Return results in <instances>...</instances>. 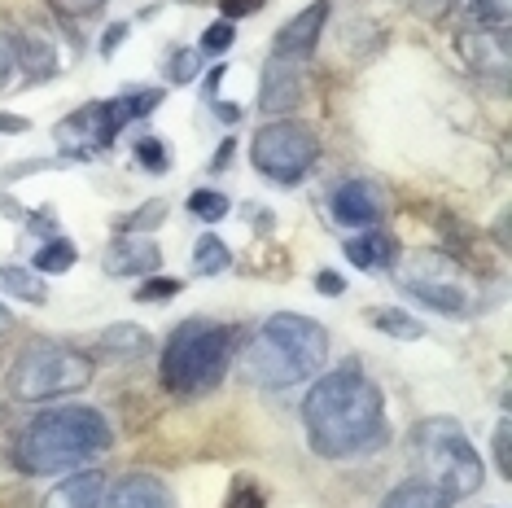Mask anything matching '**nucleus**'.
Wrapping results in <instances>:
<instances>
[{"mask_svg": "<svg viewBox=\"0 0 512 508\" xmlns=\"http://www.w3.org/2000/svg\"><path fill=\"white\" fill-rule=\"evenodd\" d=\"M219 9H224V22H232V18H250V14H259L263 0H219Z\"/></svg>", "mask_w": 512, "mask_h": 508, "instance_id": "2f4dec72", "label": "nucleus"}, {"mask_svg": "<svg viewBox=\"0 0 512 508\" xmlns=\"http://www.w3.org/2000/svg\"><path fill=\"white\" fill-rule=\"evenodd\" d=\"M197 66H202V53L197 49H176L171 53V79H176V84H189V79L197 75Z\"/></svg>", "mask_w": 512, "mask_h": 508, "instance_id": "cd10ccee", "label": "nucleus"}, {"mask_svg": "<svg viewBox=\"0 0 512 508\" xmlns=\"http://www.w3.org/2000/svg\"><path fill=\"white\" fill-rule=\"evenodd\" d=\"M495 456H499V473H512V452H508V421L495 430Z\"/></svg>", "mask_w": 512, "mask_h": 508, "instance_id": "72a5a7b5", "label": "nucleus"}, {"mask_svg": "<svg viewBox=\"0 0 512 508\" xmlns=\"http://www.w3.org/2000/svg\"><path fill=\"white\" fill-rule=\"evenodd\" d=\"M302 425H307L311 447H316L324 460L364 456L390 438L381 386L368 381L355 364L337 368V373H324L316 386H311L307 403H302Z\"/></svg>", "mask_w": 512, "mask_h": 508, "instance_id": "f257e3e1", "label": "nucleus"}, {"mask_svg": "<svg viewBox=\"0 0 512 508\" xmlns=\"http://www.w3.org/2000/svg\"><path fill=\"white\" fill-rule=\"evenodd\" d=\"M232 44H237V31H232V22H215V27L202 31V49H197V53H228Z\"/></svg>", "mask_w": 512, "mask_h": 508, "instance_id": "a878e982", "label": "nucleus"}, {"mask_svg": "<svg viewBox=\"0 0 512 508\" xmlns=\"http://www.w3.org/2000/svg\"><path fill=\"white\" fill-rule=\"evenodd\" d=\"M232 364V329L215 325V320H184L167 338L158 364V381L171 395H206L224 381Z\"/></svg>", "mask_w": 512, "mask_h": 508, "instance_id": "20e7f679", "label": "nucleus"}, {"mask_svg": "<svg viewBox=\"0 0 512 508\" xmlns=\"http://www.w3.org/2000/svg\"><path fill=\"white\" fill-rule=\"evenodd\" d=\"M250 158L272 184H298L311 167H316L320 141H316V132H307L302 123L276 119V123H263L259 132H254Z\"/></svg>", "mask_w": 512, "mask_h": 508, "instance_id": "0eeeda50", "label": "nucleus"}, {"mask_svg": "<svg viewBox=\"0 0 512 508\" xmlns=\"http://www.w3.org/2000/svg\"><path fill=\"white\" fill-rule=\"evenodd\" d=\"M101 508H176V500H171L167 482H158L154 473H127L114 482Z\"/></svg>", "mask_w": 512, "mask_h": 508, "instance_id": "f8f14e48", "label": "nucleus"}, {"mask_svg": "<svg viewBox=\"0 0 512 508\" xmlns=\"http://www.w3.org/2000/svg\"><path fill=\"white\" fill-rule=\"evenodd\" d=\"M316 285H320V294H329V298H337V294L346 290V281H342L337 272H320V276H316Z\"/></svg>", "mask_w": 512, "mask_h": 508, "instance_id": "f704fd0d", "label": "nucleus"}, {"mask_svg": "<svg viewBox=\"0 0 512 508\" xmlns=\"http://www.w3.org/2000/svg\"><path fill=\"white\" fill-rule=\"evenodd\" d=\"M75 259H79L75 241L53 237V241H44L40 254H36V259H31V263H36V272H71V268H75Z\"/></svg>", "mask_w": 512, "mask_h": 508, "instance_id": "4be33fe9", "label": "nucleus"}, {"mask_svg": "<svg viewBox=\"0 0 512 508\" xmlns=\"http://www.w3.org/2000/svg\"><path fill=\"white\" fill-rule=\"evenodd\" d=\"M228 268H232V254H228V246L219 237H202L193 246V272L197 276H219Z\"/></svg>", "mask_w": 512, "mask_h": 508, "instance_id": "412c9836", "label": "nucleus"}, {"mask_svg": "<svg viewBox=\"0 0 512 508\" xmlns=\"http://www.w3.org/2000/svg\"><path fill=\"white\" fill-rule=\"evenodd\" d=\"M14 57H18V66L31 79H49L53 66H57V53H53V44L44 36H18L14 40Z\"/></svg>", "mask_w": 512, "mask_h": 508, "instance_id": "f3484780", "label": "nucleus"}, {"mask_svg": "<svg viewBox=\"0 0 512 508\" xmlns=\"http://www.w3.org/2000/svg\"><path fill=\"white\" fill-rule=\"evenodd\" d=\"M9 325H14V316H9V307H0V338L9 333Z\"/></svg>", "mask_w": 512, "mask_h": 508, "instance_id": "79ce46f5", "label": "nucleus"}, {"mask_svg": "<svg viewBox=\"0 0 512 508\" xmlns=\"http://www.w3.org/2000/svg\"><path fill=\"white\" fill-rule=\"evenodd\" d=\"M162 219H167V202L154 198V202L136 206V211L123 219V228H127V233H154V228L162 224Z\"/></svg>", "mask_w": 512, "mask_h": 508, "instance_id": "b1692460", "label": "nucleus"}, {"mask_svg": "<svg viewBox=\"0 0 512 508\" xmlns=\"http://www.w3.org/2000/svg\"><path fill=\"white\" fill-rule=\"evenodd\" d=\"M219 123H241V106H228V101H215Z\"/></svg>", "mask_w": 512, "mask_h": 508, "instance_id": "4c0bfd02", "label": "nucleus"}, {"mask_svg": "<svg viewBox=\"0 0 512 508\" xmlns=\"http://www.w3.org/2000/svg\"><path fill=\"white\" fill-rule=\"evenodd\" d=\"M456 0H421V14H429V18H438L442 9H451Z\"/></svg>", "mask_w": 512, "mask_h": 508, "instance_id": "58836bf2", "label": "nucleus"}, {"mask_svg": "<svg viewBox=\"0 0 512 508\" xmlns=\"http://www.w3.org/2000/svg\"><path fill=\"white\" fill-rule=\"evenodd\" d=\"M97 5H106V0H57V9H66V14H92Z\"/></svg>", "mask_w": 512, "mask_h": 508, "instance_id": "c9c22d12", "label": "nucleus"}, {"mask_svg": "<svg viewBox=\"0 0 512 508\" xmlns=\"http://www.w3.org/2000/svg\"><path fill=\"white\" fill-rule=\"evenodd\" d=\"M158 259H162V250H158L149 237H141V233H123V237L106 250L101 268H106L110 276H145V272H154V268H158Z\"/></svg>", "mask_w": 512, "mask_h": 508, "instance_id": "ddd939ff", "label": "nucleus"}, {"mask_svg": "<svg viewBox=\"0 0 512 508\" xmlns=\"http://www.w3.org/2000/svg\"><path fill=\"white\" fill-rule=\"evenodd\" d=\"M416 447H421L429 473H434V487L447 495L451 504L456 500H469V495L482 491V456L473 452V443L464 438L460 421L451 417H434L421 425L416 434Z\"/></svg>", "mask_w": 512, "mask_h": 508, "instance_id": "423d86ee", "label": "nucleus"}, {"mask_svg": "<svg viewBox=\"0 0 512 508\" xmlns=\"http://www.w3.org/2000/svg\"><path fill=\"white\" fill-rule=\"evenodd\" d=\"M101 346H145V333L141 329H132V325H114V329H106L101 333Z\"/></svg>", "mask_w": 512, "mask_h": 508, "instance_id": "c85d7f7f", "label": "nucleus"}, {"mask_svg": "<svg viewBox=\"0 0 512 508\" xmlns=\"http://www.w3.org/2000/svg\"><path fill=\"white\" fill-rule=\"evenodd\" d=\"M228 198L224 193H215V189H197L193 198H189V211L197 215V219H206V224H219V219L228 215Z\"/></svg>", "mask_w": 512, "mask_h": 508, "instance_id": "5701e85b", "label": "nucleus"}, {"mask_svg": "<svg viewBox=\"0 0 512 508\" xmlns=\"http://www.w3.org/2000/svg\"><path fill=\"white\" fill-rule=\"evenodd\" d=\"M88 381H92V360H84L79 351L57 342H31L9 368V395L22 403H44L75 395Z\"/></svg>", "mask_w": 512, "mask_h": 508, "instance_id": "39448f33", "label": "nucleus"}, {"mask_svg": "<svg viewBox=\"0 0 512 508\" xmlns=\"http://www.w3.org/2000/svg\"><path fill=\"white\" fill-rule=\"evenodd\" d=\"M101 500H106V478H101V469H84L75 478H66L44 500V508H101Z\"/></svg>", "mask_w": 512, "mask_h": 508, "instance_id": "dca6fc26", "label": "nucleus"}, {"mask_svg": "<svg viewBox=\"0 0 512 508\" xmlns=\"http://www.w3.org/2000/svg\"><path fill=\"white\" fill-rule=\"evenodd\" d=\"M27 127V119H0V132H22Z\"/></svg>", "mask_w": 512, "mask_h": 508, "instance_id": "a19ab883", "label": "nucleus"}, {"mask_svg": "<svg viewBox=\"0 0 512 508\" xmlns=\"http://www.w3.org/2000/svg\"><path fill=\"white\" fill-rule=\"evenodd\" d=\"M324 18H329V0H316V5H307L302 14H294L281 31H276L272 57H281V62H307V57L316 53V44H320Z\"/></svg>", "mask_w": 512, "mask_h": 508, "instance_id": "1a4fd4ad", "label": "nucleus"}, {"mask_svg": "<svg viewBox=\"0 0 512 508\" xmlns=\"http://www.w3.org/2000/svg\"><path fill=\"white\" fill-rule=\"evenodd\" d=\"M469 5H473V18L482 22V27H491V22L499 27V22H504V0H469Z\"/></svg>", "mask_w": 512, "mask_h": 508, "instance_id": "c756f323", "label": "nucleus"}, {"mask_svg": "<svg viewBox=\"0 0 512 508\" xmlns=\"http://www.w3.org/2000/svg\"><path fill=\"white\" fill-rule=\"evenodd\" d=\"M386 508H451V500L434 487V482H403V487L390 491Z\"/></svg>", "mask_w": 512, "mask_h": 508, "instance_id": "6ab92c4d", "label": "nucleus"}, {"mask_svg": "<svg viewBox=\"0 0 512 508\" xmlns=\"http://www.w3.org/2000/svg\"><path fill=\"white\" fill-rule=\"evenodd\" d=\"M14 66H18V57H14V40H5L0 36V88L14 79Z\"/></svg>", "mask_w": 512, "mask_h": 508, "instance_id": "473e14b6", "label": "nucleus"}, {"mask_svg": "<svg viewBox=\"0 0 512 508\" xmlns=\"http://www.w3.org/2000/svg\"><path fill=\"white\" fill-rule=\"evenodd\" d=\"M0 290H9L14 298H22V303H44V298H49L44 281L27 268H0Z\"/></svg>", "mask_w": 512, "mask_h": 508, "instance_id": "aec40b11", "label": "nucleus"}, {"mask_svg": "<svg viewBox=\"0 0 512 508\" xmlns=\"http://www.w3.org/2000/svg\"><path fill=\"white\" fill-rule=\"evenodd\" d=\"M127 36V27H123V22H114V27L106 31V40H101V53H106V57H114V49H119V40Z\"/></svg>", "mask_w": 512, "mask_h": 508, "instance_id": "e433bc0d", "label": "nucleus"}, {"mask_svg": "<svg viewBox=\"0 0 512 508\" xmlns=\"http://www.w3.org/2000/svg\"><path fill=\"white\" fill-rule=\"evenodd\" d=\"M346 259H351L359 272H386V268H394V259H399V246H394V237L381 233V228H364L359 237L346 241Z\"/></svg>", "mask_w": 512, "mask_h": 508, "instance_id": "2eb2a0df", "label": "nucleus"}, {"mask_svg": "<svg viewBox=\"0 0 512 508\" xmlns=\"http://www.w3.org/2000/svg\"><path fill=\"white\" fill-rule=\"evenodd\" d=\"M232 149H237V145H232V141H224V145H219V158H215V171H224V167H228V158H232Z\"/></svg>", "mask_w": 512, "mask_h": 508, "instance_id": "ea45409f", "label": "nucleus"}, {"mask_svg": "<svg viewBox=\"0 0 512 508\" xmlns=\"http://www.w3.org/2000/svg\"><path fill=\"white\" fill-rule=\"evenodd\" d=\"M114 430L88 403H62L53 412H40L18 438V469L22 473H62L71 465L110 452Z\"/></svg>", "mask_w": 512, "mask_h": 508, "instance_id": "7ed1b4c3", "label": "nucleus"}, {"mask_svg": "<svg viewBox=\"0 0 512 508\" xmlns=\"http://www.w3.org/2000/svg\"><path fill=\"white\" fill-rule=\"evenodd\" d=\"M180 290H184V285L176 281V276H149L141 290H136V298H141V303H171Z\"/></svg>", "mask_w": 512, "mask_h": 508, "instance_id": "393cba45", "label": "nucleus"}, {"mask_svg": "<svg viewBox=\"0 0 512 508\" xmlns=\"http://www.w3.org/2000/svg\"><path fill=\"white\" fill-rule=\"evenodd\" d=\"M403 290L412 294V298H421L425 307H434V311H464V290L456 281H447V263L438 268V276H429L425 268H407L403 276Z\"/></svg>", "mask_w": 512, "mask_h": 508, "instance_id": "4468645a", "label": "nucleus"}, {"mask_svg": "<svg viewBox=\"0 0 512 508\" xmlns=\"http://www.w3.org/2000/svg\"><path fill=\"white\" fill-rule=\"evenodd\" d=\"M368 325L381 329V333H390V338H399V342L425 338V325H421V320L407 316V311H399V307H372V311H368Z\"/></svg>", "mask_w": 512, "mask_h": 508, "instance_id": "a211bd4d", "label": "nucleus"}, {"mask_svg": "<svg viewBox=\"0 0 512 508\" xmlns=\"http://www.w3.org/2000/svg\"><path fill=\"white\" fill-rule=\"evenodd\" d=\"M136 163L149 167V171H167V167H171V154H167V145H162V141L145 136V141L136 145Z\"/></svg>", "mask_w": 512, "mask_h": 508, "instance_id": "bb28decb", "label": "nucleus"}, {"mask_svg": "<svg viewBox=\"0 0 512 508\" xmlns=\"http://www.w3.org/2000/svg\"><path fill=\"white\" fill-rule=\"evenodd\" d=\"M302 92H307V84H302L298 62H281V57H272L267 71H263V88H259L263 114H289L302 101Z\"/></svg>", "mask_w": 512, "mask_h": 508, "instance_id": "9b49d317", "label": "nucleus"}, {"mask_svg": "<svg viewBox=\"0 0 512 508\" xmlns=\"http://www.w3.org/2000/svg\"><path fill=\"white\" fill-rule=\"evenodd\" d=\"M324 360H329V333L320 320L298 316V311H276L250 338L246 355H241V377L259 390H285L316 377Z\"/></svg>", "mask_w": 512, "mask_h": 508, "instance_id": "f03ea898", "label": "nucleus"}, {"mask_svg": "<svg viewBox=\"0 0 512 508\" xmlns=\"http://www.w3.org/2000/svg\"><path fill=\"white\" fill-rule=\"evenodd\" d=\"M381 211H386V193L372 180H351L333 193V219L346 228H377Z\"/></svg>", "mask_w": 512, "mask_h": 508, "instance_id": "9d476101", "label": "nucleus"}, {"mask_svg": "<svg viewBox=\"0 0 512 508\" xmlns=\"http://www.w3.org/2000/svg\"><path fill=\"white\" fill-rule=\"evenodd\" d=\"M136 110H132V97H119V101H92L79 114H71L66 123L53 127L57 145L75 149V154H92V149H106L114 136H119L123 123H132Z\"/></svg>", "mask_w": 512, "mask_h": 508, "instance_id": "6e6552de", "label": "nucleus"}, {"mask_svg": "<svg viewBox=\"0 0 512 508\" xmlns=\"http://www.w3.org/2000/svg\"><path fill=\"white\" fill-rule=\"evenodd\" d=\"M228 508H263V491L254 482H237L232 487V504Z\"/></svg>", "mask_w": 512, "mask_h": 508, "instance_id": "7c9ffc66", "label": "nucleus"}]
</instances>
